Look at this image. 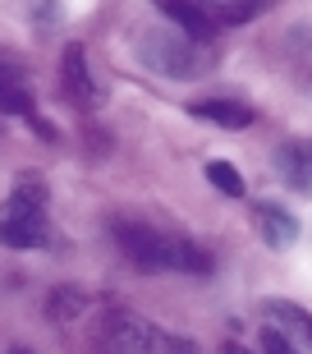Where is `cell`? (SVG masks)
I'll return each mask as SVG.
<instances>
[{
    "label": "cell",
    "mask_w": 312,
    "mask_h": 354,
    "mask_svg": "<svg viewBox=\"0 0 312 354\" xmlns=\"http://www.w3.org/2000/svg\"><path fill=\"white\" fill-rule=\"evenodd\" d=\"M257 345H262V354H299V350H294V341H289L280 327H262Z\"/></svg>",
    "instance_id": "14"
},
{
    "label": "cell",
    "mask_w": 312,
    "mask_h": 354,
    "mask_svg": "<svg viewBox=\"0 0 312 354\" xmlns=\"http://www.w3.org/2000/svg\"><path fill=\"white\" fill-rule=\"evenodd\" d=\"M161 14H170V19L179 24V32H184V37L202 41V46H207V41H211V32H216V24H211V14L202 10V5H179V0H166V5H161Z\"/></svg>",
    "instance_id": "8"
},
{
    "label": "cell",
    "mask_w": 312,
    "mask_h": 354,
    "mask_svg": "<svg viewBox=\"0 0 312 354\" xmlns=\"http://www.w3.org/2000/svg\"><path fill=\"white\" fill-rule=\"evenodd\" d=\"M60 88H65V102L74 111H97L101 106V92L88 74V55L83 46H65V60H60Z\"/></svg>",
    "instance_id": "4"
},
{
    "label": "cell",
    "mask_w": 312,
    "mask_h": 354,
    "mask_svg": "<svg viewBox=\"0 0 312 354\" xmlns=\"http://www.w3.org/2000/svg\"><path fill=\"white\" fill-rule=\"evenodd\" d=\"M138 51H143V65H152L156 74H166V79H197V74L211 69L207 46L193 41V37H184V32H170V28L143 32Z\"/></svg>",
    "instance_id": "3"
},
{
    "label": "cell",
    "mask_w": 312,
    "mask_h": 354,
    "mask_svg": "<svg viewBox=\"0 0 312 354\" xmlns=\"http://www.w3.org/2000/svg\"><path fill=\"white\" fill-rule=\"evenodd\" d=\"M266 313H271L289 336H299L303 350H312V313H308V308H299V304H289V299H271V304H266Z\"/></svg>",
    "instance_id": "9"
},
{
    "label": "cell",
    "mask_w": 312,
    "mask_h": 354,
    "mask_svg": "<svg viewBox=\"0 0 312 354\" xmlns=\"http://www.w3.org/2000/svg\"><path fill=\"white\" fill-rule=\"evenodd\" d=\"M0 244L5 249H46L51 244V216H46V184L23 175L0 207Z\"/></svg>",
    "instance_id": "1"
},
{
    "label": "cell",
    "mask_w": 312,
    "mask_h": 354,
    "mask_svg": "<svg viewBox=\"0 0 312 354\" xmlns=\"http://www.w3.org/2000/svg\"><path fill=\"white\" fill-rule=\"evenodd\" d=\"M88 308V299L78 295V290H55L51 295V322H69V317H78Z\"/></svg>",
    "instance_id": "12"
},
{
    "label": "cell",
    "mask_w": 312,
    "mask_h": 354,
    "mask_svg": "<svg viewBox=\"0 0 312 354\" xmlns=\"http://www.w3.org/2000/svg\"><path fill=\"white\" fill-rule=\"evenodd\" d=\"M262 5H211V24H248V19H257Z\"/></svg>",
    "instance_id": "13"
},
{
    "label": "cell",
    "mask_w": 312,
    "mask_h": 354,
    "mask_svg": "<svg viewBox=\"0 0 312 354\" xmlns=\"http://www.w3.org/2000/svg\"><path fill=\"white\" fill-rule=\"evenodd\" d=\"M253 216H257L262 225V239H266V249H289L294 239H299V216L289 207H280V203H271V198H262V203H253Z\"/></svg>",
    "instance_id": "5"
},
{
    "label": "cell",
    "mask_w": 312,
    "mask_h": 354,
    "mask_svg": "<svg viewBox=\"0 0 312 354\" xmlns=\"http://www.w3.org/2000/svg\"><path fill=\"white\" fill-rule=\"evenodd\" d=\"M10 354H32V350H10Z\"/></svg>",
    "instance_id": "15"
},
{
    "label": "cell",
    "mask_w": 312,
    "mask_h": 354,
    "mask_svg": "<svg viewBox=\"0 0 312 354\" xmlns=\"http://www.w3.org/2000/svg\"><path fill=\"white\" fill-rule=\"evenodd\" d=\"M275 175H280L294 194H308L312 189V143L308 138H289V143L275 147Z\"/></svg>",
    "instance_id": "6"
},
{
    "label": "cell",
    "mask_w": 312,
    "mask_h": 354,
    "mask_svg": "<svg viewBox=\"0 0 312 354\" xmlns=\"http://www.w3.org/2000/svg\"><path fill=\"white\" fill-rule=\"evenodd\" d=\"M197 120H211V124H221V129H248L253 120H257V111L248 102H230V97H207V102H193L188 106Z\"/></svg>",
    "instance_id": "7"
},
{
    "label": "cell",
    "mask_w": 312,
    "mask_h": 354,
    "mask_svg": "<svg viewBox=\"0 0 312 354\" xmlns=\"http://www.w3.org/2000/svg\"><path fill=\"white\" fill-rule=\"evenodd\" d=\"M207 180L216 184V189H221V194H230V198H244V175L234 171L230 161H207Z\"/></svg>",
    "instance_id": "11"
},
{
    "label": "cell",
    "mask_w": 312,
    "mask_h": 354,
    "mask_svg": "<svg viewBox=\"0 0 312 354\" xmlns=\"http://www.w3.org/2000/svg\"><path fill=\"white\" fill-rule=\"evenodd\" d=\"M0 115H23V120L37 115L32 102H28V92H23V83H19V74L10 65H0Z\"/></svg>",
    "instance_id": "10"
},
{
    "label": "cell",
    "mask_w": 312,
    "mask_h": 354,
    "mask_svg": "<svg viewBox=\"0 0 312 354\" xmlns=\"http://www.w3.org/2000/svg\"><path fill=\"white\" fill-rule=\"evenodd\" d=\"M97 341H101L106 354H193V341H175L161 327H152L133 313H119V308H110L101 317Z\"/></svg>",
    "instance_id": "2"
}]
</instances>
